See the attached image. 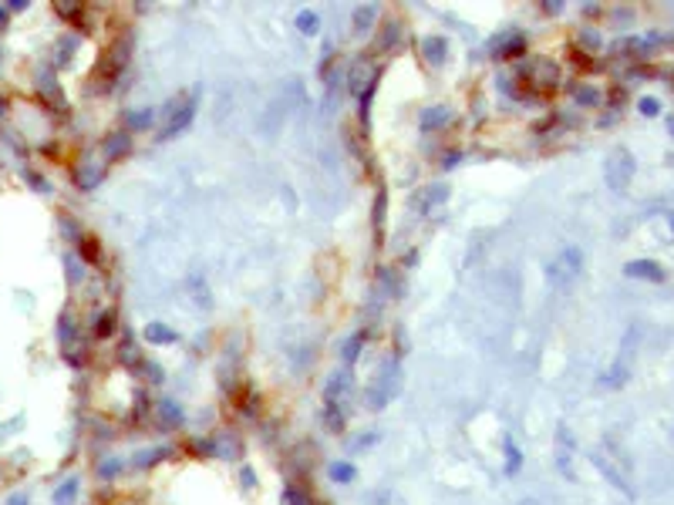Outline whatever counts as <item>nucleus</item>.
Returning a JSON list of instances; mask_svg holds the SVG:
<instances>
[{
	"label": "nucleus",
	"instance_id": "f257e3e1",
	"mask_svg": "<svg viewBox=\"0 0 674 505\" xmlns=\"http://www.w3.org/2000/svg\"><path fill=\"white\" fill-rule=\"evenodd\" d=\"M631 175H634V158H631V152L627 149H614L607 156V186L617 189V193H624Z\"/></svg>",
	"mask_w": 674,
	"mask_h": 505
},
{
	"label": "nucleus",
	"instance_id": "f03ea898",
	"mask_svg": "<svg viewBox=\"0 0 674 505\" xmlns=\"http://www.w3.org/2000/svg\"><path fill=\"white\" fill-rule=\"evenodd\" d=\"M580 267H583V253H580V249H573V246H566L553 263H550V280L566 283V280H573V276L580 273Z\"/></svg>",
	"mask_w": 674,
	"mask_h": 505
},
{
	"label": "nucleus",
	"instance_id": "7ed1b4c3",
	"mask_svg": "<svg viewBox=\"0 0 674 505\" xmlns=\"http://www.w3.org/2000/svg\"><path fill=\"white\" fill-rule=\"evenodd\" d=\"M196 101H199V95L196 91H189V98H186V105L179 108V115H172L169 118V125L159 132V138H172L176 132H182L189 121H193V115H196Z\"/></svg>",
	"mask_w": 674,
	"mask_h": 505
},
{
	"label": "nucleus",
	"instance_id": "20e7f679",
	"mask_svg": "<svg viewBox=\"0 0 674 505\" xmlns=\"http://www.w3.org/2000/svg\"><path fill=\"white\" fill-rule=\"evenodd\" d=\"M631 341H634V334H627L624 337V347H621V357H617V364H614V371L603 378V384L610 381L614 388H621L624 381H627V374H631Z\"/></svg>",
	"mask_w": 674,
	"mask_h": 505
},
{
	"label": "nucleus",
	"instance_id": "39448f33",
	"mask_svg": "<svg viewBox=\"0 0 674 505\" xmlns=\"http://www.w3.org/2000/svg\"><path fill=\"white\" fill-rule=\"evenodd\" d=\"M627 276H634V280H651V283H661L664 280V267H658V263H651V260H631L627 267H624Z\"/></svg>",
	"mask_w": 674,
	"mask_h": 505
},
{
	"label": "nucleus",
	"instance_id": "423d86ee",
	"mask_svg": "<svg viewBox=\"0 0 674 505\" xmlns=\"http://www.w3.org/2000/svg\"><path fill=\"white\" fill-rule=\"evenodd\" d=\"M145 341H149V344H176L179 334L169 330L165 323H149V327H145Z\"/></svg>",
	"mask_w": 674,
	"mask_h": 505
},
{
	"label": "nucleus",
	"instance_id": "0eeeda50",
	"mask_svg": "<svg viewBox=\"0 0 674 505\" xmlns=\"http://www.w3.org/2000/svg\"><path fill=\"white\" fill-rule=\"evenodd\" d=\"M422 47L429 51V61H432V64H438V61L448 54V40L445 38H425L422 40Z\"/></svg>",
	"mask_w": 674,
	"mask_h": 505
},
{
	"label": "nucleus",
	"instance_id": "6e6552de",
	"mask_svg": "<svg viewBox=\"0 0 674 505\" xmlns=\"http://www.w3.org/2000/svg\"><path fill=\"white\" fill-rule=\"evenodd\" d=\"M448 118H452L448 108H429V112L422 115V128H425V132H432V128H438V125H445Z\"/></svg>",
	"mask_w": 674,
	"mask_h": 505
},
{
	"label": "nucleus",
	"instance_id": "1a4fd4ad",
	"mask_svg": "<svg viewBox=\"0 0 674 505\" xmlns=\"http://www.w3.org/2000/svg\"><path fill=\"white\" fill-rule=\"evenodd\" d=\"M503 445H506V471H509V475H516V471H519V465H522V452H519V448L513 445V438H509V434L503 438Z\"/></svg>",
	"mask_w": 674,
	"mask_h": 505
},
{
	"label": "nucleus",
	"instance_id": "9d476101",
	"mask_svg": "<svg viewBox=\"0 0 674 505\" xmlns=\"http://www.w3.org/2000/svg\"><path fill=\"white\" fill-rule=\"evenodd\" d=\"M330 478L341 482V485H348V482H354L357 478V471H354L351 462H334V465H330Z\"/></svg>",
	"mask_w": 674,
	"mask_h": 505
},
{
	"label": "nucleus",
	"instance_id": "9b49d317",
	"mask_svg": "<svg viewBox=\"0 0 674 505\" xmlns=\"http://www.w3.org/2000/svg\"><path fill=\"white\" fill-rule=\"evenodd\" d=\"M297 27H300L304 34H317L320 17L314 14V10H300V14H297Z\"/></svg>",
	"mask_w": 674,
	"mask_h": 505
},
{
	"label": "nucleus",
	"instance_id": "f8f14e48",
	"mask_svg": "<svg viewBox=\"0 0 674 505\" xmlns=\"http://www.w3.org/2000/svg\"><path fill=\"white\" fill-rule=\"evenodd\" d=\"M280 502H283V505H314L307 492H300V489H293V485H290V489H283Z\"/></svg>",
	"mask_w": 674,
	"mask_h": 505
},
{
	"label": "nucleus",
	"instance_id": "ddd939ff",
	"mask_svg": "<svg viewBox=\"0 0 674 505\" xmlns=\"http://www.w3.org/2000/svg\"><path fill=\"white\" fill-rule=\"evenodd\" d=\"M162 418L165 425H182V408L176 401H162Z\"/></svg>",
	"mask_w": 674,
	"mask_h": 505
},
{
	"label": "nucleus",
	"instance_id": "4468645a",
	"mask_svg": "<svg viewBox=\"0 0 674 505\" xmlns=\"http://www.w3.org/2000/svg\"><path fill=\"white\" fill-rule=\"evenodd\" d=\"M364 344V330H357L354 337H348V344H344V360L348 364H354V357H357V347Z\"/></svg>",
	"mask_w": 674,
	"mask_h": 505
},
{
	"label": "nucleus",
	"instance_id": "2eb2a0df",
	"mask_svg": "<svg viewBox=\"0 0 674 505\" xmlns=\"http://www.w3.org/2000/svg\"><path fill=\"white\" fill-rule=\"evenodd\" d=\"M640 115H647V118H654V115H661V101L658 98H640Z\"/></svg>",
	"mask_w": 674,
	"mask_h": 505
},
{
	"label": "nucleus",
	"instance_id": "dca6fc26",
	"mask_svg": "<svg viewBox=\"0 0 674 505\" xmlns=\"http://www.w3.org/2000/svg\"><path fill=\"white\" fill-rule=\"evenodd\" d=\"M374 17H378V7H368V10H357V14H354L357 31H364V27H368V24L374 21Z\"/></svg>",
	"mask_w": 674,
	"mask_h": 505
},
{
	"label": "nucleus",
	"instance_id": "f3484780",
	"mask_svg": "<svg viewBox=\"0 0 674 505\" xmlns=\"http://www.w3.org/2000/svg\"><path fill=\"white\" fill-rule=\"evenodd\" d=\"M668 128H671V135H674V121H668Z\"/></svg>",
	"mask_w": 674,
	"mask_h": 505
},
{
	"label": "nucleus",
	"instance_id": "a211bd4d",
	"mask_svg": "<svg viewBox=\"0 0 674 505\" xmlns=\"http://www.w3.org/2000/svg\"><path fill=\"white\" fill-rule=\"evenodd\" d=\"M519 505H540V502H519Z\"/></svg>",
	"mask_w": 674,
	"mask_h": 505
}]
</instances>
